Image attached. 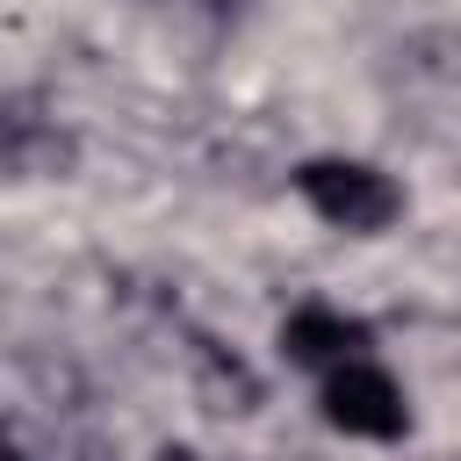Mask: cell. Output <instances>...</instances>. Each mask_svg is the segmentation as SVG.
Listing matches in <instances>:
<instances>
[{"label": "cell", "mask_w": 461, "mask_h": 461, "mask_svg": "<svg viewBox=\"0 0 461 461\" xmlns=\"http://www.w3.org/2000/svg\"><path fill=\"white\" fill-rule=\"evenodd\" d=\"M281 339H288V353H295V360H339V367H346V360H353V346H360V324H353V317H339V310H295Z\"/></svg>", "instance_id": "3957f363"}, {"label": "cell", "mask_w": 461, "mask_h": 461, "mask_svg": "<svg viewBox=\"0 0 461 461\" xmlns=\"http://www.w3.org/2000/svg\"><path fill=\"white\" fill-rule=\"evenodd\" d=\"M166 461H194V454H166Z\"/></svg>", "instance_id": "277c9868"}, {"label": "cell", "mask_w": 461, "mask_h": 461, "mask_svg": "<svg viewBox=\"0 0 461 461\" xmlns=\"http://www.w3.org/2000/svg\"><path fill=\"white\" fill-rule=\"evenodd\" d=\"M324 403H331V425L367 432V439H389V432L403 425V396H396V382H389L382 367H367V360H346V367L331 375Z\"/></svg>", "instance_id": "7a4b0ae2"}, {"label": "cell", "mask_w": 461, "mask_h": 461, "mask_svg": "<svg viewBox=\"0 0 461 461\" xmlns=\"http://www.w3.org/2000/svg\"><path fill=\"white\" fill-rule=\"evenodd\" d=\"M303 194H310L331 223H346V230H375V223L396 216L389 180L367 173V166H310V173H303Z\"/></svg>", "instance_id": "6da1fadb"}]
</instances>
